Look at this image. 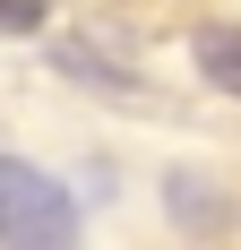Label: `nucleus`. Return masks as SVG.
Instances as JSON below:
<instances>
[{"label":"nucleus","mask_w":241,"mask_h":250,"mask_svg":"<svg viewBox=\"0 0 241 250\" xmlns=\"http://www.w3.org/2000/svg\"><path fill=\"white\" fill-rule=\"evenodd\" d=\"M52 61H60L69 78H86V86H112V95L138 86V69H120V61H103V52H86V43H52Z\"/></svg>","instance_id":"nucleus-3"},{"label":"nucleus","mask_w":241,"mask_h":250,"mask_svg":"<svg viewBox=\"0 0 241 250\" xmlns=\"http://www.w3.org/2000/svg\"><path fill=\"white\" fill-rule=\"evenodd\" d=\"M0 242L9 250H69L78 242V199L26 155H0Z\"/></svg>","instance_id":"nucleus-1"},{"label":"nucleus","mask_w":241,"mask_h":250,"mask_svg":"<svg viewBox=\"0 0 241 250\" xmlns=\"http://www.w3.org/2000/svg\"><path fill=\"white\" fill-rule=\"evenodd\" d=\"M43 18H52L43 0H0V35H35Z\"/></svg>","instance_id":"nucleus-4"},{"label":"nucleus","mask_w":241,"mask_h":250,"mask_svg":"<svg viewBox=\"0 0 241 250\" xmlns=\"http://www.w3.org/2000/svg\"><path fill=\"white\" fill-rule=\"evenodd\" d=\"M190 61H198L207 86H224V95L241 104V26H198V35H190Z\"/></svg>","instance_id":"nucleus-2"}]
</instances>
